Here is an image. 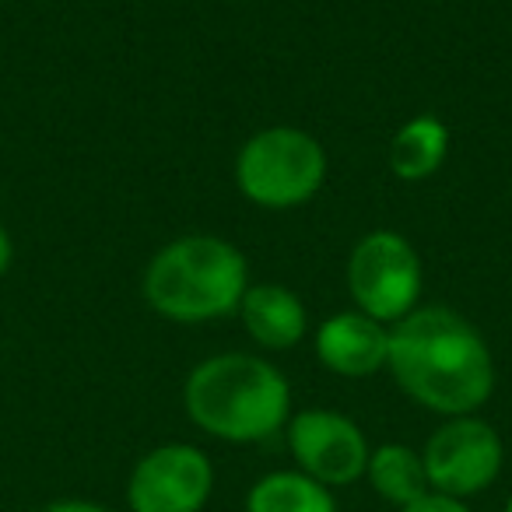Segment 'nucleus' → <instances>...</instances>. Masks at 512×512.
I'll list each match as a JSON object with an SVG mask.
<instances>
[{
    "instance_id": "1",
    "label": "nucleus",
    "mask_w": 512,
    "mask_h": 512,
    "mask_svg": "<svg viewBox=\"0 0 512 512\" xmlns=\"http://www.w3.org/2000/svg\"><path fill=\"white\" fill-rule=\"evenodd\" d=\"M390 376L442 418L477 414L495 390V362L481 330L449 306H418L390 327Z\"/></svg>"
},
{
    "instance_id": "2",
    "label": "nucleus",
    "mask_w": 512,
    "mask_h": 512,
    "mask_svg": "<svg viewBox=\"0 0 512 512\" xmlns=\"http://www.w3.org/2000/svg\"><path fill=\"white\" fill-rule=\"evenodd\" d=\"M183 407L211 439L249 446L278 435L292 421V386L274 362L225 351L186 376Z\"/></svg>"
},
{
    "instance_id": "3",
    "label": "nucleus",
    "mask_w": 512,
    "mask_h": 512,
    "mask_svg": "<svg viewBox=\"0 0 512 512\" xmlns=\"http://www.w3.org/2000/svg\"><path fill=\"white\" fill-rule=\"evenodd\" d=\"M141 288L162 320L211 323L239 313L249 288V264L228 239L183 235L151 256Z\"/></svg>"
},
{
    "instance_id": "4",
    "label": "nucleus",
    "mask_w": 512,
    "mask_h": 512,
    "mask_svg": "<svg viewBox=\"0 0 512 512\" xmlns=\"http://www.w3.org/2000/svg\"><path fill=\"white\" fill-rule=\"evenodd\" d=\"M327 151L309 130L267 127L242 144L235 158V186L256 207L288 211L323 190Z\"/></svg>"
},
{
    "instance_id": "5",
    "label": "nucleus",
    "mask_w": 512,
    "mask_h": 512,
    "mask_svg": "<svg viewBox=\"0 0 512 512\" xmlns=\"http://www.w3.org/2000/svg\"><path fill=\"white\" fill-rule=\"evenodd\" d=\"M425 267L404 235L379 228L355 242L348 260V292L358 313L379 323H400L421 306Z\"/></svg>"
},
{
    "instance_id": "6",
    "label": "nucleus",
    "mask_w": 512,
    "mask_h": 512,
    "mask_svg": "<svg viewBox=\"0 0 512 512\" xmlns=\"http://www.w3.org/2000/svg\"><path fill=\"white\" fill-rule=\"evenodd\" d=\"M421 460H425L428 488L467 502L498 481L505 446L488 421L477 414H463V418H446L435 428Z\"/></svg>"
},
{
    "instance_id": "7",
    "label": "nucleus",
    "mask_w": 512,
    "mask_h": 512,
    "mask_svg": "<svg viewBox=\"0 0 512 512\" xmlns=\"http://www.w3.org/2000/svg\"><path fill=\"white\" fill-rule=\"evenodd\" d=\"M285 428L295 470L327 484L330 491L362 481L369 470V439L348 414L330 411V407H309V411L292 414Z\"/></svg>"
},
{
    "instance_id": "8",
    "label": "nucleus",
    "mask_w": 512,
    "mask_h": 512,
    "mask_svg": "<svg viewBox=\"0 0 512 512\" xmlns=\"http://www.w3.org/2000/svg\"><path fill=\"white\" fill-rule=\"evenodd\" d=\"M214 491V467L204 449L165 442L134 463L127 481L130 512H204Z\"/></svg>"
},
{
    "instance_id": "9",
    "label": "nucleus",
    "mask_w": 512,
    "mask_h": 512,
    "mask_svg": "<svg viewBox=\"0 0 512 512\" xmlns=\"http://www.w3.org/2000/svg\"><path fill=\"white\" fill-rule=\"evenodd\" d=\"M316 355H320L323 369H330L334 376H376L390 362V327L358 309L337 313L316 330Z\"/></svg>"
},
{
    "instance_id": "10",
    "label": "nucleus",
    "mask_w": 512,
    "mask_h": 512,
    "mask_svg": "<svg viewBox=\"0 0 512 512\" xmlns=\"http://www.w3.org/2000/svg\"><path fill=\"white\" fill-rule=\"evenodd\" d=\"M242 327L260 348L267 351H288L309 334V313L302 299L285 285H249L242 295Z\"/></svg>"
},
{
    "instance_id": "11",
    "label": "nucleus",
    "mask_w": 512,
    "mask_h": 512,
    "mask_svg": "<svg viewBox=\"0 0 512 512\" xmlns=\"http://www.w3.org/2000/svg\"><path fill=\"white\" fill-rule=\"evenodd\" d=\"M449 155V127L439 116H414L393 134L390 169L404 183H421L435 176Z\"/></svg>"
},
{
    "instance_id": "12",
    "label": "nucleus",
    "mask_w": 512,
    "mask_h": 512,
    "mask_svg": "<svg viewBox=\"0 0 512 512\" xmlns=\"http://www.w3.org/2000/svg\"><path fill=\"white\" fill-rule=\"evenodd\" d=\"M369 477L372 491H376L383 502L407 509L411 502L425 498L428 491V474H425V460H421L418 449L404 446V442H383V446L372 449L369 456Z\"/></svg>"
},
{
    "instance_id": "13",
    "label": "nucleus",
    "mask_w": 512,
    "mask_h": 512,
    "mask_svg": "<svg viewBox=\"0 0 512 512\" xmlns=\"http://www.w3.org/2000/svg\"><path fill=\"white\" fill-rule=\"evenodd\" d=\"M246 512H337V498L302 470H271L246 491Z\"/></svg>"
},
{
    "instance_id": "14",
    "label": "nucleus",
    "mask_w": 512,
    "mask_h": 512,
    "mask_svg": "<svg viewBox=\"0 0 512 512\" xmlns=\"http://www.w3.org/2000/svg\"><path fill=\"white\" fill-rule=\"evenodd\" d=\"M400 512H470L467 502H460V498H449V495H439V491H428L425 498H418V502H411L407 509Z\"/></svg>"
},
{
    "instance_id": "15",
    "label": "nucleus",
    "mask_w": 512,
    "mask_h": 512,
    "mask_svg": "<svg viewBox=\"0 0 512 512\" xmlns=\"http://www.w3.org/2000/svg\"><path fill=\"white\" fill-rule=\"evenodd\" d=\"M39 512H113L99 502H88V498H60V502H50Z\"/></svg>"
},
{
    "instance_id": "16",
    "label": "nucleus",
    "mask_w": 512,
    "mask_h": 512,
    "mask_svg": "<svg viewBox=\"0 0 512 512\" xmlns=\"http://www.w3.org/2000/svg\"><path fill=\"white\" fill-rule=\"evenodd\" d=\"M11 260H15V242H11L8 228L0 225V278L11 271Z\"/></svg>"
},
{
    "instance_id": "17",
    "label": "nucleus",
    "mask_w": 512,
    "mask_h": 512,
    "mask_svg": "<svg viewBox=\"0 0 512 512\" xmlns=\"http://www.w3.org/2000/svg\"><path fill=\"white\" fill-rule=\"evenodd\" d=\"M505 512H512V495H509V502H505Z\"/></svg>"
}]
</instances>
